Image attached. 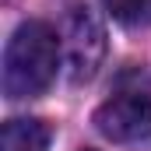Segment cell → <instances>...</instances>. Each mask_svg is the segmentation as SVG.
<instances>
[{
	"instance_id": "cell-1",
	"label": "cell",
	"mask_w": 151,
	"mask_h": 151,
	"mask_svg": "<svg viewBox=\"0 0 151 151\" xmlns=\"http://www.w3.org/2000/svg\"><path fill=\"white\" fill-rule=\"evenodd\" d=\"M60 39L46 21H25L14 28L4 49V91L11 99L42 95L60 67Z\"/></svg>"
},
{
	"instance_id": "cell-2",
	"label": "cell",
	"mask_w": 151,
	"mask_h": 151,
	"mask_svg": "<svg viewBox=\"0 0 151 151\" xmlns=\"http://www.w3.org/2000/svg\"><path fill=\"white\" fill-rule=\"evenodd\" d=\"M95 130L123 148H151V95L141 88L116 91L95 109Z\"/></svg>"
},
{
	"instance_id": "cell-3",
	"label": "cell",
	"mask_w": 151,
	"mask_h": 151,
	"mask_svg": "<svg viewBox=\"0 0 151 151\" xmlns=\"http://www.w3.org/2000/svg\"><path fill=\"white\" fill-rule=\"evenodd\" d=\"M63 56H67V74L74 84L91 81L102 67L106 56V28L91 7H74L63 28Z\"/></svg>"
},
{
	"instance_id": "cell-4",
	"label": "cell",
	"mask_w": 151,
	"mask_h": 151,
	"mask_svg": "<svg viewBox=\"0 0 151 151\" xmlns=\"http://www.w3.org/2000/svg\"><path fill=\"white\" fill-rule=\"evenodd\" d=\"M49 127L32 116H18L4 123V137H0V151H46L49 148Z\"/></svg>"
},
{
	"instance_id": "cell-5",
	"label": "cell",
	"mask_w": 151,
	"mask_h": 151,
	"mask_svg": "<svg viewBox=\"0 0 151 151\" xmlns=\"http://www.w3.org/2000/svg\"><path fill=\"white\" fill-rule=\"evenodd\" d=\"M106 11L113 14L119 25L127 28H141L151 21V0H102Z\"/></svg>"
}]
</instances>
